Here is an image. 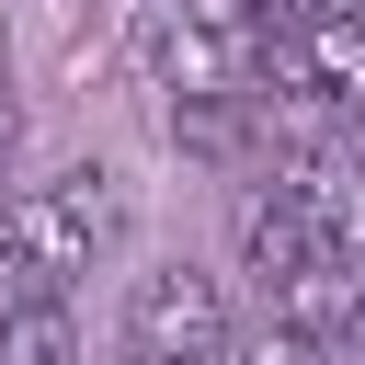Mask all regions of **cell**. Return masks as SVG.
I'll return each mask as SVG.
<instances>
[{
    "label": "cell",
    "mask_w": 365,
    "mask_h": 365,
    "mask_svg": "<svg viewBox=\"0 0 365 365\" xmlns=\"http://www.w3.org/2000/svg\"><path fill=\"white\" fill-rule=\"evenodd\" d=\"M0 365H80V319H68V297H23V308H0Z\"/></svg>",
    "instance_id": "5"
},
{
    "label": "cell",
    "mask_w": 365,
    "mask_h": 365,
    "mask_svg": "<svg viewBox=\"0 0 365 365\" xmlns=\"http://www.w3.org/2000/svg\"><path fill=\"white\" fill-rule=\"evenodd\" d=\"M0 68H11V46H0Z\"/></svg>",
    "instance_id": "10"
},
{
    "label": "cell",
    "mask_w": 365,
    "mask_h": 365,
    "mask_svg": "<svg viewBox=\"0 0 365 365\" xmlns=\"http://www.w3.org/2000/svg\"><path fill=\"white\" fill-rule=\"evenodd\" d=\"M251 68L285 80L297 103H319V114H365V11H342V0H297V11L262 23Z\"/></svg>",
    "instance_id": "2"
},
{
    "label": "cell",
    "mask_w": 365,
    "mask_h": 365,
    "mask_svg": "<svg viewBox=\"0 0 365 365\" xmlns=\"http://www.w3.org/2000/svg\"><path fill=\"white\" fill-rule=\"evenodd\" d=\"M217 354H228L217 274H194V262L137 274V297H125V365H217Z\"/></svg>",
    "instance_id": "3"
},
{
    "label": "cell",
    "mask_w": 365,
    "mask_h": 365,
    "mask_svg": "<svg viewBox=\"0 0 365 365\" xmlns=\"http://www.w3.org/2000/svg\"><path fill=\"white\" fill-rule=\"evenodd\" d=\"M342 342H354V365H365V274H354V297H342Z\"/></svg>",
    "instance_id": "8"
},
{
    "label": "cell",
    "mask_w": 365,
    "mask_h": 365,
    "mask_svg": "<svg viewBox=\"0 0 365 365\" xmlns=\"http://www.w3.org/2000/svg\"><path fill=\"white\" fill-rule=\"evenodd\" d=\"M217 365H331V354H319V331H308V319H285V308H274V319H262L251 342H228Z\"/></svg>",
    "instance_id": "6"
},
{
    "label": "cell",
    "mask_w": 365,
    "mask_h": 365,
    "mask_svg": "<svg viewBox=\"0 0 365 365\" xmlns=\"http://www.w3.org/2000/svg\"><path fill=\"white\" fill-rule=\"evenodd\" d=\"M137 57H148L171 91H240V80H251V34H228V23L194 11V0H137Z\"/></svg>",
    "instance_id": "4"
},
{
    "label": "cell",
    "mask_w": 365,
    "mask_h": 365,
    "mask_svg": "<svg viewBox=\"0 0 365 365\" xmlns=\"http://www.w3.org/2000/svg\"><path fill=\"white\" fill-rule=\"evenodd\" d=\"M114 171L103 160H68V171H46V182H23L11 205H0V308H23V297H68L103 251H114Z\"/></svg>",
    "instance_id": "1"
},
{
    "label": "cell",
    "mask_w": 365,
    "mask_h": 365,
    "mask_svg": "<svg viewBox=\"0 0 365 365\" xmlns=\"http://www.w3.org/2000/svg\"><path fill=\"white\" fill-rule=\"evenodd\" d=\"M11 137H23V125H11V103H0V171H11Z\"/></svg>",
    "instance_id": "9"
},
{
    "label": "cell",
    "mask_w": 365,
    "mask_h": 365,
    "mask_svg": "<svg viewBox=\"0 0 365 365\" xmlns=\"http://www.w3.org/2000/svg\"><path fill=\"white\" fill-rule=\"evenodd\" d=\"M342 262L365 274V182H354V217H342Z\"/></svg>",
    "instance_id": "7"
}]
</instances>
